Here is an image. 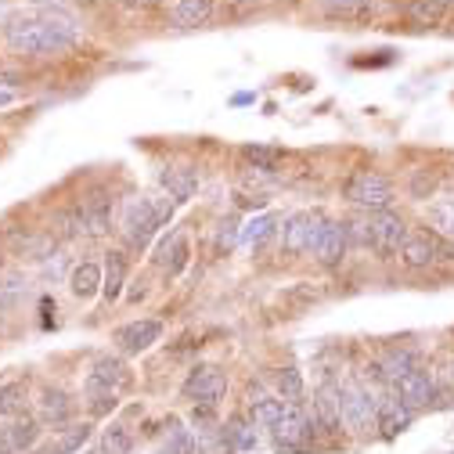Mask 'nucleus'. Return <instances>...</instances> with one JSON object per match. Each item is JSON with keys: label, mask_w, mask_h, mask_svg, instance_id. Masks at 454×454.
<instances>
[{"label": "nucleus", "mask_w": 454, "mask_h": 454, "mask_svg": "<svg viewBox=\"0 0 454 454\" xmlns=\"http://www.w3.org/2000/svg\"><path fill=\"white\" fill-rule=\"evenodd\" d=\"M286 411H289V404L281 401V396H270V393H263V389H256V393L249 396V415H253V422H260V426H267V429H274L281 419H286Z\"/></svg>", "instance_id": "nucleus-20"}, {"label": "nucleus", "mask_w": 454, "mask_h": 454, "mask_svg": "<svg viewBox=\"0 0 454 454\" xmlns=\"http://www.w3.org/2000/svg\"><path fill=\"white\" fill-rule=\"evenodd\" d=\"M174 209H177V202L169 199L166 192L162 195H141V199L127 202L123 220H120L123 242L130 249H148L152 239L159 235V227H166L169 220H174Z\"/></svg>", "instance_id": "nucleus-2"}, {"label": "nucleus", "mask_w": 454, "mask_h": 454, "mask_svg": "<svg viewBox=\"0 0 454 454\" xmlns=\"http://www.w3.org/2000/svg\"><path fill=\"white\" fill-rule=\"evenodd\" d=\"M307 411H310V422H314V429L317 433H325V436H339L343 433V396H339V382H325L317 393H314V401L307 404Z\"/></svg>", "instance_id": "nucleus-8"}, {"label": "nucleus", "mask_w": 454, "mask_h": 454, "mask_svg": "<svg viewBox=\"0 0 454 454\" xmlns=\"http://www.w3.org/2000/svg\"><path fill=\"white\" fill-rule=\"evenodd\" d=\"M281 155H286V152L274 148V145H246V148H242V159H246L253 169H263V174L281 162Z\"/></svg>", "instance_id": "nucleus-31"}, {"label": "nucleus", "mask_w": 454, "mask_h": 454, "mask_svg": "<svg viewBox=\"0 0 454 454\" xmlns=\"http://www.w3.org/2000/svg\"><path fill=\"white\" fill-rule=\"evenodd\" d=\"M347 246H350V227L347 220H325L321 235H317V246H314V256L321 267H339L347 256Z\"/></svg>", "instance_id": "nucleus-10"}, {"label": "nucleus", "mask_w": 454, "mask_h": 454, "mask_svg": "<svg viewBox=\"0 0 454 454\" xmlns=\"http://www.w3.org/2000/svg\"><path fill=\"white\" fill-rule=\"evenodd\" d=\"M116 393L112 389H87V408L94 411V415H108V411H116Z\"/></svg>", "instance_id": "nucleus-35"}, {"label": "nucleus", "mask_w": 454, "mask_h": 454, "mask_svg": "<svg viewBox=\"0 0 454 454\" xmlns=\"http://www.w3.org/2000/svg\"><path fill=\"white\" fill-rule=\"evenodd\" d=\"M80 454H105V450H80Z\"/></svg>", "instance_id": "nucleus-43"}, {"label": "nucleus", "mask_w": 454, "mask_h": 454, "mask_svg": "<svg viewBox=\"0 0 454 454\" xmlns=\"http://www.w3.org/2000/svg\"><path fill=\"white\" fill-rule=\"evenodd\" d=\"M166 433H162V454H195L199 450V443H195V433L192 429H184L177 419H169L166 426H162Z\"/></svg>", "instance_id": "nucleus-26"}, {"label": "nucleus", "mask_w": 454, "mask_h": 454, "mask_svg": "<svg viewBox=\"0 0 454 454\" xmlns=\"http://www.w3.org/2000/svg\"><path fill=\"white\" fill-rule=\"evenodd\" d=\"M43 422L40 419H33V415H15L4 429H0V443H4L12 454H26L29 447H36L40 443V429Z\"/></svg>", "instance_id": "nucleus-15"}, {"label": "nucleus", "mask_w": 454, "mask_h": 454, "mask_svg": "<svg viewBox=\"0 0 454 454\" xmlns=\"http://www.w3.org/2000/svg\"><path fill=\"white\" fill-rule=\"evenodd\" d=\"M188 256H192L188 239H184V235H169V239L159 246V256H155V260H159L162 270H169V274L177 278V274L188 267Z\"/></svg>", "instance_id": "nucleus-24"}, {"label": "nucleus", "mask_w": 454, "mask_h": 454, "mask_svg": "<svg viewBox=\"0 0 454 454\" xmlns=\"http://www.w3.org/2000/svg\"><path fill=\"white\" fill-rule=\"evenodd\" d=\"M26 401H29L26 382H4V386H0V419H15V415H22Z\"/></svg>", "instance_id": "nucleus-28"}, {"label": "nucleus", "mask_w": 454, "mask_h": 454, "mask_svg": "<svg viewBox=\"0 0 454 454\" xmlns=\"http://www.w3.org/2000/svg\"><path fill=\"white\" fill-rule=\"evenodd\" d=\"M0 454H12V450H8V447H4V443H0Z\"/></svg>", "instance_id": "nucleus-44"}, {"label": "nucleus", "mask_w": 454, "mask_h": 454, "mask_svg": "<svg viewBox=\"0 0 454 454\" xmlns=\"http://www.w3.org/2000/svg\"><path fill=\"white\" fill-rule=\"evenodd\" d=\"M415 4H426V8H436V12H447L454 0H415Z\"/></svg>", "instance_id": "nucleus-40"}, {"label": "nucleus", "mask_w": 454, "mask_h": 454, "mask_svg": "<svg viewBox=\"0 0 454 454\" xmlns=\"http://www.w3.org/2000/svg\"><path fill=\"white\" fill-rule=\"evenodd\" d=\"M159 339H162V321H159V317H141V321H130V325H123V328L116 332V347H120L127 357H134V354L152 350Z\"/></svg>", "instance_id": "nucleus-11"}, {"label": "nucleus", "mask_w": 454, "mask_h": 454, "mask_svg": "<svg viewBox=\"0 0 454 454\" xmlns=\"http://www.w3.org/2000/svg\"><path fill=\"white\" fill-rule=\"evenodd\" d=\"M123 281H127V256L123 253H108L105 263V281H101V296L108 303H116L123 296Z\"/></svg>", "instance_id": "nucleus-25"}, {"label": "nucleus", "mask_w": 454, "mask_h": 454, "mask_svg": "<svg viewBox=\"0 0 454 454\" xmlns=\"http://www.w3.org/2000/svg\"><path fill=\"white\" fill-rule=\"evenodd\" d=\"M379 364H382V372H386V382H396L401 375L415 372V350H386V354L379 357Z\"/></svg>", "instance_id": "nucleus-29"}, {"label": "nucleus", "mask_w": 454, "mask_h": 454, "mask_svg": "<svg viewBox=\"0 0 454 454\" xmlns=\"http://www.w3.org/2000/svg\"><path fill=\"white\" fill-rule=\"evenodd\" d=\"M8 19H12V4L8 0H0V26H8Z\"/></svg>", "instance_id": "nucleus-41"}, {"label": "nucleus", "mask_w": 454, "mask_h": 454, "mask_svg": "<svg viewBox=\"0 0 454 454\" xmlns=\"http://www.w3.org/2000/svg\"><path fill=\"white\" fill-rule=\"evenodd\" d=\"M393 386V393L401 396V401L408 404V408H422V404H429L433 401V379H429V372H408V375H401L396 382H389Z\"/></svg>", "instance_id": "nucleus-19"}, {"label": "nucleus", "mask_w": 454, "mask_h": 454, "mask_svg": "<svg viewBox=\"0 0 454 454\" xmlns=\"http://www.w3.org/2000/svg\"><path fill=\"white\" fill-rule=\"evenodd\" d=\"M87 440H90V426H76V429H66V433H59V436H54V443H51V450H47V454H80Z\"/></svg>", "instance_id": "nucleus-32"}, {"label": "nucleus", "mask_w": 454, "mask_h": 454, "mask_svg": "<svg viewBox=\"0 0 454 454\" xmlns=\"http://www.w3.org/2000/svg\"><path fill=\"white\" fill-rule=\"evenodd\" d=\"M101 450L105 454H130L134 450V436L127 426H108L101 433Z\"/></svg>", "instance_id": "nucleus-33"}, {"label": "nucleus", "mask_w": 454, "mask_h": 454, "mask_svg": "<svg viewBox=\"0 0 454 454\" xmlns=\"http://www.w3.org/2000/svg\"><path fill=\"white\" fill-rule=\"evenodd\" d=\"M130 382V368L123 364V357H98L90 364V375H87V389H112V393H120L123 386Z\"/></svg>", "instance_id": "nucleus-14"}, {"label": "nucleus", "mask_w": 454, "mask_h": 454, "mask_svg": "<svg viewBox=\"0 0 454 454\" xmlns=\"http://www.w3.org/2000/svg\"><path fill=\"white\" fill-rule=\"evenodd\" d=\"M15 101V90H0V108H8Z\"/></svg>", "instance_id": "nucleus-42"}, {"label": "nucleus", "mask_w": 454, "mask_h": 454, "mask_svg": "<svg viewBox=\"0 0 454 454\" xmlns=\"http://www.w3.org/2000/svg\"><path fill=\"white\" fill-rule=\"evenodd\" d=\"M343 199L372 213V209H389L396 192H393L389 177L375 174V169H357V174L347 177V184H343Z\"/></svg>", "instance_id": "nucleus-5"}, {"label": "nucleus", "mask_w": 454, "mask_h": 454, "mask_svg": "<svg viewBox=\"0 0 454 454\" xmlns=\"http://www.w3.org/2000/svg\"><path fill=\"white\" fill-rule=\"evenodd\" d=\"M274 216L270 213H260V216H253L246 227H242V242L246 246H260V242H267L270 235H274Z\"/></svg>", "instance_id": "nucleus-34"}, {"label": "nucleus", "mask_w": 454, "mask_h": 454, "mask_svg": "<svg viewBox=\"0 0 454 454\" xmlns=\"http://www.w3.org/2000/svg\"><path fill=\"white\" fill-rule=\"evenodd\" d=\"M235 239H242V231H239V223H235V220H227V223H223V231H220V249H223V246H235Z\"/></svg>", "instance_id": "nucleus-38"}, {"label": "nucleus", "mask_w": 454, "mask_h": 454, "mask_svg": "<svg viewBox=\"0 0 454 454\" xmlns=\"http://www.w3.org/2000/svg\"><path fill=\"white\" fill-rule=\"evenodd\" d=\"M411 419H415V408H408L401 396H382L379 401V408H375V429L386 436V440H393L396 433H404L408 426H411Z\"/></svg>", "instance_id": "nucleus-13"}, {"label": "nucleus", "mask_w": 454, "mask_h": 454, "mask_svg": "<svg viewBox=\"0 0 454 454\" xmlns=\"http://www.w3.org/2000/svg\"><path fill=\"white\" fill-rule=\"evenodd\" d=\"M347 227H350V239H357L361 246H372L382 256L401 253V246L408 242V223L393 209H372V213H364L361 220H354Z\"/></svg>", "instance_id": "nucleus-3"}, {"label": "nucleus", "mask_w": 454, "mask_h": 454, "mask_svg": "<svg viewBox=\"0 0 454 454\" xmlns=\"http://www.w3.org/2000/svg\"><path fill=\"white\" fill-rule=\"evenodd\" d=\"M433 188H436V177H429L426 169L411 177V199H429V192H433Z\"/></svg>", "instance_id": "nucleus-37"}, {"label": "nucleus", "mask_w": 454, "mask_h": 454, "mask_svg": "<svg viewBox=\"0 0 454 454\" xmlns=\"http://www.w3.org/2000/svg\"><path fill=\"white\" fill-rule=\"evenodd\" d=\"M123 8H130V12H145V8H155V4H162V0H120Z\"/></svg>", "instance_id": "nucleus-39"}, {"label": "nucleus", "mask_w": 454, "mask_h": 454, "mask_svg": "<svg viewBox=\"0 0 454 454\" xmlns=\"http://www.w3.org/2000/svg\"><path fill=\"white\" fill-rule=\"evenodd\" d=\"M274 440H278V454H296V450L310 447L317 440V429L310 422V411L303 404H289L286 419L274 426Z\"/></svg>", "instance_id": "nucleus-7"}, {"label": "nucleus", "mask_w": 454, "mask_h": 454, "mask_svg": "<svg viewBox=\"0 0 454 454\" xmlns=\"http://www.w3.org/2000/svg\"><path fill=\"white\" fill-rule=\"evenodd\" d=\"M325 15L335 22H368L375 15V0H325Z\"/></svg>", "instance_id": "nucleus-23"}, {"label": "nucleus", "mask_w": 454, "mask_h": 454, "mask_svg": "<svg viewBox=\"0 0 454 454\" xmlns=\"http://www.w3.org/2000/svg\"><path fill=\"white\" fill-rule=\"evenodd\" d=\"M101 281H105V270L98 267V263H76L73 270H69V289H73V296L76 300H90L94 293H101Z\"/></svg>", "instance_id": "nucleus-21"}, {"label": "nucleus", "mask_w": 454, "mask_h": 454, "mask_svg": "<svg viewBox=\"0 0 454 454\" xmlns=\"http://www.w3.org/2000/svg\"><path fill=\"white\" fill-rule=\"evenodd\" d=\"M325 220H328V216H325L321 209H300V213L286 216V223L278 227V235H281V253H289V256L314 253Z\"/></svg>", "instance_id": "nucleus-4"}, {"label": "nucleus", "mask_w": 454, "mask_h": 454, "mask_svg": "<svg viewBox=\"0 0 454 454\" xmlns=\"http://www.w3.org/2000/svg\"><path fill=\"white\" fill-rule=\"evenodd\" d=\"M36 419L47 422V426H66L73 419V401H69V393L59 389V386H43L40 389V401H36Z\"/></svg>", "instance_id": "nucleus-16"}, {"label": "nucleus", "mask_w": 454, "mask_h": 454, "mask_svg": "<svg viewBox=\"0 0 454 454\" xmlns=\"http://www.w3.org/2000/svg\"><path fill=\"white\" fill-rule=\"evenodd\" d=\"M181 393L188 396V401H195V408H216L223 401V393H227V375L220 368H213V364H199L184 379Z\"/></svg>", "instance_id": "nucleus-9"}, {"label": "nucleus", "mask_w": 454, "mask_h": 454, "mask_svg": "<svg viewBox=\"0 0 454 454\" xmlns=\"http://www.w3.org/2000/svg\"><path fill=\"white\" fill-rule=\"evenodd\" d=\"M213 12H216V0H177L174 4V22L181 29H199V26H206L213 19Z\"/></svg>", "instance_id": "nucleus-22"}, {"label": "nucleus", "mask_w": 454, "mask_h": 454, "mask_svg": "<svg viewBox=\"0 0 454 454\" xmlns=\"http://www.w3.org/2000/svg\"><path fill=\"white\" fill-rule=\"evenodd\" d=\"M274 389H278V396L286 404H303V375H300V368H278L274 372Z\"/></svg>", "instance_id": "nucleus-27"}, {"label": "nucleus", "mask_w": 454, "mask_h": 454, "mask_svg": "<svg viewBox=\"0 0 454 454\" xmlns=\"http://www.w3.org/2000/svg\"><path fill=\"white\" fill-rule=\"evenodd\" d=\"M4 40L19 54H62L76 47V26L54 12H22L8 19Z\"/></svg>", "instance_id": "nucleus-1"}, {"label": "nucleus", "mask_w": 454, "mask_h": 454, "mask_svg": "<svg viewBox=\"0 0 454 454\" xmlns=\"http://www.w3.org/2000/svg\"><path fill=\"white\" fill-rule=\"evenodd\" d=\"M159 184H162V192L174 199V202H188V199L199 195L202 174H199L195 166H166L162 174H159Z\"/></svg>", "instance_id": "nucleus-12"}, {"label": "nucleus", "mask_w": 454, "mask_h": 454, "mask_svg": "<svg viewBox=\"0 0 454 454\" xmlns=\"http://www.w3.org/2000/svg\"><path fill=\"white\" fill-rule=\"evenodd\" d=\"M339 396H343V422H347L350 429H357V433L372 429L375 408H379L382 396H375V393H372L368 386H361L357 379H343V382H339Z\"/></svg>", "instance_id": "nucleus-6"}, {"label": "nucleus", "mask_w": 454, "mask_h": 454, "mask_svg": "<svg viewBox=\"0 0 454 454\" xmlns=\"http://www.w3.org/2000/svg\"><path fill=\"white\" fill-rule=\"evenodd\" d=\"M80 216H83V235L90 239H101L112 231V199L108 195H90L80 202Z\"/></svg>", "instance_id": "nucleus-18"}, {"label": "nucleus", "mask_w": 454, "mask_h": 454, "mask_svg": "<svg viewBox=\"0 0 454 454\" xmlns=\"http://www.w3.org/2000/svg\"><path fill=\"white\" fill-rule=\"evenodd\" d=\"M443 242L440 235H429V231H419V235H408V242L401 246V263L411 267V270H422L429 263H436Z\"/></svg>", "instance_id": "nucleus-17"}, {"label": "nucleus", "mask_w": 454, "mask_h": 454, "mask_svg": "<svg viewBox=\"0 0 454 454\" xmlns=\"http://www.w3.org/2000/svg\"><path fill=\"white\" fill-rule=\"evenodd\" d=\"M220 4H223V15L227 19H246V15H253L256 8H260V0H220Z\"/></svg>", "instance_id": "nucleus-36"}, {"label": "nucleus", "mask_w": 454, "mask_h": 454, "mask_svg": "<svg viewBox=\"0 0 454 454\" xmlns=\"http://www.w3.org/2000/svg\"><path fill=\"white\" fill-rule=\"evenodd\" d=\"M0 289H4V286H0Z\"/></svg>", "instance_id": "nucleus-45"}, {"label": "nucleus", "mask_w": 454, "mask_h": 454, "mask_svg": "<svg viewBox=\"0 0 454 454\" xmlns=\"http://www.w3.org/2000/svg\"><path fill=\"white\" fill-rule=\"evenodd\" d=\"M429 223H433V235L454 239V199L429 202Z\"/></svg>", "instance_id": "nucleus-30"}]
</instances>
